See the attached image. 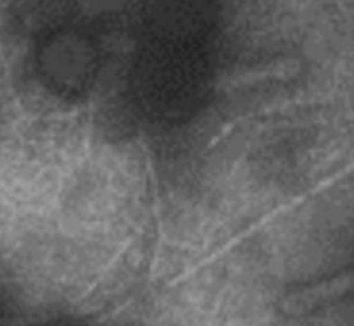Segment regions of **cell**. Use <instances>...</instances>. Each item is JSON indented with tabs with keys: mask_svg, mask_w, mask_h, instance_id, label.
<instances>
[{
	"mask_svg": "<svg viewBox=\"0 0 354 326\" xmlns=\"http://www.w3.org/2000/svg\"><path fill=\"white\" fill-rule=\"evenodd\" d=\"M353 287L354 273H351V275L335 276V278L332 280H325V282L315 283V285H308L306 289H299L296 290V292L289 294V296L283 299L282 307L286 313L290 314L308 313V311H311L313 307L322 306V304L342 296V294L348 292Z\"/></svg>",
	"mask_w": 354,
	"mask_h": 326,
	"instance_id": "cell-1",
	"label": "cell"
},
{
	"mask_svg": "<svg viewBox=\"0 0 354 326\" xmlns=\"http://www.w3.org/2000/svg\"><path fill=\"white\" fill-rule=\"evenodd\" d=\"M299 71V62L294 59H282V61L270 62L265 66H256L251 69H242L230 76H225L220 82L223 90H239L245 86H254L258 83L270 82V79H287L292 78Z\"/></svg>",
	"mask_w": 354,
	"mask_h": 326,
	"instance_id": "cell-2",
	"label": "cell"
}]
</instances>
